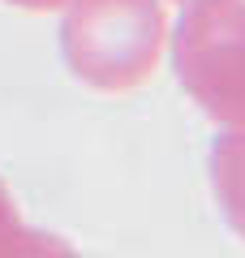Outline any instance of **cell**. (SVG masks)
I'll return each mask as SVG.
<instances>
[{
  "label": "cell",
  "instance_id": "obj_2",
  "mask_svg": "<svg viewBox=\"0 0 245 258\" xmlns=\"http://www.w3.org/2000/svg\"><path fill=\"white\" fill-rule=\"evenodd\" d=\"M168 60L207 120L245 125V0H185L168 30Z\"/></svg>",
  "mask_w": 245,
  "mask_h": 258
},
{
  "label": "cell",
  "instance_id": "obj_5",
  "mask_svg": "<svg viewBox=\"0 0 245 258\" xmlns=\"http://www.w3.org/2000/svg\"><path fill=\"white\" fill-rule=\"evenodd\" d=\"M9 9H22V13H60L65 0H5Z\"/></svg>",
  "mask_w": 245,
  "mask_h": 258
},
{
  "label": "cell",
  "instance_id": "obj_6",
  "mask_svg": "<svg viewBox=\"0 0 245 258\" xmlns=\"http://www.w3.org/2000/svg\"><path fill=\"white\" fill-rule=\"evenodd\" d=\"M176 5H185V0H176Z\"/></svg>",
  "mask_w": 245,
  "mask_h": 258
},
{
  "label": "cell",
  "instance_id": "obj_1",
  "mask_svg": "<svg viewBox=\"0 0 245 258\" xmlns=\"http://www.w3.org/2000/svg\"><path fill=\"white\" fill-rule=\"evenodd\" d=\"M168 30L163 0H65L60 60L82 86L129 95L159 74Z\"/></svg>",
  "mask_w": 245,
  "mask_h": 258
},
{
  "label": "cell",
  "instance_id": "obj_3",
  "mask_svg": "<svg viewBox=\"0 0 245 258\" xmlns=\"http://www.w3.org/2000/svg\"><path fill=\"white\" fill-rule=\"evenodd\" d=\"M207 181L224 224L245 241V125H224L207 151Z\"/></svg>",
  "mask_w": 245,
  "mask_h": 258
},
{
  "label": "cell",
  "instance_id": "obj_4",
  "mask_svg": "<svg viewBox=\"0 0 245 258\" xmlns=\"http://www.w3.org/2000/svg\"><path fill=\"white\" fill-rule=\"evenodd\" d=\"M52 254H73V245L56 232L30 228L22 220V207L13 189L0 176V258H52Z\"/></svg>",
  "mask_w": 245,
  "mask_h": 258
}]
</instances>
